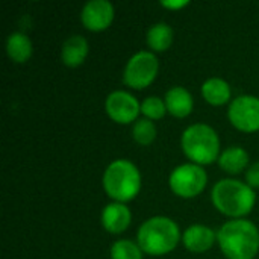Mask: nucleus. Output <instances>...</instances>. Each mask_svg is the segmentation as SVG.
I'll return each instance as SVG.
<instances>
[{
	"label": "nucleus",
	"instance_id": "1",
	"mask_svg": "<svg viewBox=\"0 0 259 259\" xmlns=\"http://www.w3.org/2000/svg\"><path fill=\"white\" fill-rule=\"evenodd\" d=\"M219 244L228 259H253L259 249V232L249 220H232L219 231Z\"/></svg>",
	"mask_w": 259,
	"mask_h": 259
},
{
	"label": "nucleus",
	"instance_id": "2",
	"mask_svg": "<svg viewBox=\"0 0 259 259\" xmlns=\"http://www.w3.org/2000/svg\"><path fill=\"white\" fill-rule=\"evenodd\" d=\"M181 240L178 225L167 217H152L138 231V246L152 256L171 252Z\"/></svg>",
	"mask_w": 259,
	"mask_h": 259
},
{
	"label": "nucleus",
	"instance_id": "3",
	"mask_svg": "<svg viewBox=\"0 0 259 259\" xmlns=\"http://www.w3.org/2000/svg\"><path fill=\"white\" fill-rule=\"evenodd\" d=\"M214 206L229 217L247 215L255 205V193L247 184L234 179H223L212 190Z\"/></svg>",
	"mask_w": 259,
	"mask_h": 259
},
{
	"label": "nucleus",
	"instance_id": "4",
	"mask_svg": "<svg viewBox=\"0 0 259 259\" xmlns=\"http://www.w3.org/2000/svg\"><path fill=\"white\" fill-rule=\"evenodd\" d=\"M103 188L109 197L120 203L135 199L141 188L138 168L126 159L111 162L103 175Z\"/></svg>",
	"mask_w": 259,
	"mask_h": 259
},
{
	"label": "nucleus",
	"instance_id": "5",
	"mask_svg": "<svg viewBox=\"0 0 259 259\" xmlns=\"http://www.w3.org/2000/svg\"><path fill=\"white\" fill-rule=\"evenodd\" d=\"M185 155L197 165L214 162L219 156L220 140L217 132L208 124H193L182 135Z\"/></svg>",
	"mask_w": 259,
	"mask_h": 259
},
{
	"label": "nucleus",
	"instance_id": "6",
	"mask_svg": "<svg viewBox=\"0 0 259 259\" xmlns=\"http://www.w3.org/2000/svg\"><path fill=\"white\" fill-rule=\"evenodd\" d=\"M208 182L206 171L197 164H184L176 167L170 175L171 191L184 199L199 196Z\"/></svg>",
	"mask_w": 259,
	"mask_h": 259
},
{
	"label": "nucleus",
	"instance_id": "7",
	"mask_svg": "<svg viewBox=\"0 0 259 259\" xmlns=\"http://www.w3.org/2000/svg\"><path fill=\"white\" fill-rule=\"evenodd\" d=\"M159 70L158 59L150 52H138L134 55L124 68V83L134 90H143L149 87Z\"/></svg>",
	"mask_w": 259,
	"mask_h": 259
},
{
	"label": "nucleus",
	"instance_id": "8",
	"mask_svg": "<svg viewBox=\"0 0 259 259\" xmlns=\"http://www.w3.org/2000/svg\"><path fill=\"white\" fill-rule=\"evenodd\" d=\"M231 123L243 132L259 131V99L253 96L237 97L228 111Z\"/></svg>",
	"mask_w": 259,
	"mask_h": 259
},
{
	"label": "nucleus",
	"instance_id": "9",
	"mask_svg": "<svg viewBox=\"0 0 259 259\" xmlns=\"http://www.w3.org/2000/svg\"><path fill=\"white\" fill-rule=\"evenodd\" d=\"M106 114L115 123L127 124L132 123L141 112V105L138 100L126 91H114L108 96L105 103Z\"/></svg>",
	"mask_w": 259,
	"mask_h": 259
},
{
	"label": "nucleus",
	"instance_id": "10",
	"mask_svg": "<svg viewBox=\"0 0 259 259\" xmlns=\"http://www.w3.org/2000/svg\"><path fill=\"white\" fill-rule=\"evenodd\" d=\"M82 23L90 30L106 29L114 18V6L108 0H91L88 2L80 14Z\"/></svg>",
	"mask_w": 259,
	"mask_h": 259
},
{
	"label": "nucleus",
	"instance_id": "11",
	"mask_svg": "<svg viewBox=\"0 0 259 259\" xmlns=\"http://www.w3.org/2000/svg\"><path fill=\"white\" fill-rule=\"evenodd\" d=\"M215 232L203 225H194L190 226L185 232H184V244L185 247L193 252V253H203L206 250H209L212 247V244L215 243Z\"/></svg>",
	"mask_w": 259,
	"mask_h": 259
},
{
	"label": "nucleus",
	"instance_id": "12",
	"mask_svg": "<svg viewBox=\"0 0 259 259\" xmlns=\"http://www.w3.org/2000/svg\"><path fill=\"white\" fill-rule=\"evenodd\" d=\"M131 219H132V215H131L129 208L120 202L109 203L108 206H105V209L102 212L103 228L111 234L124 232L131 225Z\"/></svg>",
	"mask_w": 259,
	"mask_h": 259
},
{
	"label": "nucleus",
	"instance_id": "13",
	"mask_svg": "<svg viewBox=\"0 0 259 259\" xmlns=\"http://www.w3.org/2000/svg\"><path fill=\"white\" fill-rule=\"evenodd\" d=\"M164 102H165L167 111L178 118H184L190 115L193 111V97L182 87H175L168 90Z\"/></svg>",
	"mask_w": 259,
	"mask_h": 259
},
{
	"label": "nucleus",
	"instance_id": "14",
	"mask_svg": "<svg viewBox=\"0 0 259 259\" xmlns=\"http://www.w3.org/2000/svg\"><path fill=\"white\" fill-rule=\"evenodd\" d=\"M88 55V41L80 35H73L65 39L61 50L62 62L68 67L80 65Z\"/></svg>",
	"mask_w": 259,
	"mask_h": 259
},
{
	"label": "nucleus",
	"instance_id": "15",
	"mask_svg": "<svg viewBox=\"0 0 259 259\" xmlns=\"http://www.w3.org/2000/svg\"><path fill=\"white\" fill-rule=\"evenodd\" d=\"M202 94L205 100L214 106H220L229 102L231 99V87L226 80L220 77H212L208 79L202 85Z\"/></svg>",
	"mask_w": 259,
	"mask_h": 259
},
{
	"label": "nucleus",
	"instance_id": "16",
	"mask_svg": "<svg viewBox=\"0 0 259 259\" xmlns=\"http://www.w3.org/2000/svg\"><path fill=\"white\" fill-rule=\"evenodd\" d=\"M6 52H8V56L14 62L23 64L32 55V42L29 36L21 32L11 33L6 41Z\"/></svg>",
	"mask_w": 259,
	"mask_h": 259
},
{
	"label": "nucleus",
	"instance_id": "17",
	"mask_svg": "<svg viewBox=\"0 0 259 259\" xmlns=\"http://www.w3.org/2000/svg\"><path fill=\"white\" fill-rule=\"evenodd\" d=\"M219 164H220V167L226 173L237 175V173L243 171L247 167V164H249V155L241 147H229V149H226L220 155Z\"/></svg>",
	"mask_w": 259,
	"mask_h": 259
},
{
	"label": "nucleus",
	"instance_id": "18",
	"mask_svg": "<svg viewBox=\"0 0 259 259\" xmlns=\"http://www.w3.org/2000/svg\"><path fill=\"white\" fill-rule=\"evenodd\" d=\"M173 42V30L165 23H158L147 32V44L155 52L167 50Z\"/></svg>",
	"mask_w": 259,
	"mask_h": 259
},
{
	"label": "nucleus",
	"instance_id": "19",
	"mask_svg": "<svg viewBox=\"0 0 259 259\" xmlns=\"http://www.w3.org/2000/svg\"><path fill=\"white\" fill-rule=\"evenodd\" d=\"M132 137L134 140L141 144V146H149L155 141L156 138V126L153 124L152 120L149 118H143V120H138L135 124H134V129H132Z\"/></svg>",
	"mask_w": 259,
	"mask_h": 259
},
{
	"label": "nucleus",
	"instance_id": "20",
	"mask_svg": "<svg viewBox=\"0 0 259 259\" xmlns=\"http://www.w3.org/2000/svg\"><path fill=\"white\" fill-rule=\"evenodd\" d=\"M112 259H143V250L138 244L129 240L117 241L111 249Z\"/></svg>",
	"mask_w": 259,
	"mask_h": 259
},
{
	"label": "nucleus",
	"instance_id": "21",
	"mask_svg": "<svg viewBox=\"0 0 259 259\" xmlns=\"http://www.w3.org/2000/svg\"><path fill=\"white\" fill-rule=\"evenodd\" d=\"M167 106L165 102H162L159 97H147L143 103H141V112L149 118V120H159L165 115Z\"/></svg>",
	"mask_w": 259,
	"mask_h": 259
},
{
	"label": "nucleus",
	"instance_id": "22",
	"mask_svg": "<svg viewBox=\"0 0 259 259\" xmlns=\"http://www.w3.org/2000/svg\"><path fill=\"white\" fill-rule=\"evenodd\" d=\"M246 181L250 188H259V162L250 165V168L246 173Z\"/></svg>",
	"mask_w": 259,
	"mask_h": 259
},
{
	"label": "nucleus",
	"instance_id": "23",
	"mask_svg": "<svg viewBox=\"0 0 259 259\" xmlns=\"http://www.w3.org/2000/svg\"><path fill=\"white\" fill-rule=\"evenodd\" d=\"M162 5L164 6H167V8H182V6H185V5H188V2H162Z\"/></svg>",
	"mask_w": 259,
	"mask_h": 259
}]
</instances>
